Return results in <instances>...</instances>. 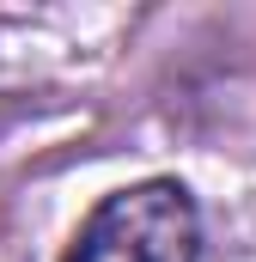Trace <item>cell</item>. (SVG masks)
Instances as JSON below:
<instances>
[{"label": "cell", "instance_id": "6da1fadb", "mask_svg": "<svg viewBox=\"0 0 256 262\" xmlns=\"http://www.w3.org/2000/svg\"><path fill=\"white\" fill-rule=\"evenodd\" d=\"M195 256H201L195 195L171 177H153V183H134L98 201L61 262H195Z\"/></svg>", "mask_w": 256, "mask_h": 262}]
</instances>
